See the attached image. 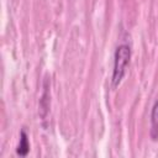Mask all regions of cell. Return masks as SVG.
Masks as SVG:
<instances>
[{"mask_svg":"<svg viewBox=\"0 0 158 158\" xmlns=\"http://www.w3.org/2000/svg\"><path fill=\"white\" fill-rule=\"evenodd\" d=\"M30 152V141H28V136L26 133L25 130H21L20 132V139H19V144L16 147V153L21 157L27 156Z\"/></svg>","mask_w":158,"mask_h":158,"instance_id":"3","label":"cell"},{"mask_svg":"<svg viewBox=\"0 0 158 158\" xmlns=\"http://www.w3.org/2000/svg\"><path fill=\"white\" fill-rule=\"evenodd\" d=\"M48 96H49L48 88H47V85L44 84V91H43L42 98H41V100H40V106H41L42 110H44V115H43V117L47 115V112H48V107H49V99H47Z\"/></svg>","mask_w":158,"mask_h":158,"instance_id":"4","label":"cell"},{"mask_svg":"<svg viewBox=\"0 0 158 158\" xmlns=\"http://www.w3.org/2000/svg\"><path fill=\"white\" fill-rule=\"evenodd\" d=\"M149 136L153 141L158 139V99L154 101L151 111V130Z\"/></svg>","mask_w":158,"mask_h":158,"instance_id":"2","label":"cell"},{"mask_svg":"<svg viewBox=\"0 0 158 158\" xmlns=\"http://www.w3.org/2000/svg\"><path fill=\"white\" fill-rule=\"evenodd\" d=\"M131 60V47L126 43L118 44L114 54V69L111 77L112 88H117L126 75Z\"/></svg>","mask_w":158,"mask_h":158,"instance_id":"1","label":"cell"}]
</instances>
